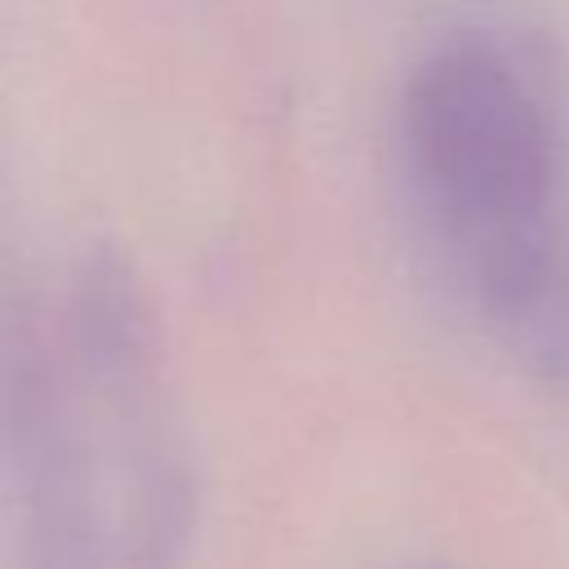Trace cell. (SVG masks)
Instances as JSON below:
<instances>
[{
    "instance_id": "obj_1",
    "label": "cell",
    "mask_w": 569,
    "mask_h": 569,
    "mask_svg": "<svg viewBox=\"0 0 569 569\" xmlns=\"http://www.w3.org/2000/svg\"><path fill=\"white\" fill-rule=\"evenodd\" d=\"M27 489L22 569H173L191 529V467L138 284L93 262L13 382Z\"/></svg>"
},
{
    "instance_id": "obj_2",
    "label": "cell",
    "mask_w": 569,
    "mask_h": 569,
    "mask_svg": "<svg viewBox=\"0 0 569 569\" xmlns=\"http://www.w3.org/2000/svg\"><path fill=\"white\" fill-rule=\"evenodd\" d=\"M400 129L449 276L520 360L569 382V249L538 98L485 44H453L413 71Z\"/></svg>"
}]
</instances>
